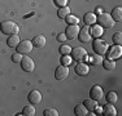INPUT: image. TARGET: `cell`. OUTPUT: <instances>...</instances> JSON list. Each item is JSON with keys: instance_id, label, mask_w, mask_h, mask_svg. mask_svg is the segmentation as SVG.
I'll use <instances>...</instances> for the list:
<instances>
[{"instance_id": "obj_21", "label": "cell", "mask_w": 122, "mask_h": 116, "mask_svg": "<svg viewBox=\"0 0 122 116\" xmlns=\"http://www.w3.org/2000/svg\"><path fill=\"white\" fill-rule=\"evenodd\" d=\"M83 104L86 106V108L88 110V111H95V110L97 108V101L92 99V98H88V99H86Z\"/></svg>"}, {"instance_id": "obj_16", "label": "cell", "mask_w": 122, "mask_h": 116, "mask_svg": "<svg viewBox=\"0 0 122 116\" xmlns=\"http://www.w3.org/2000/svg\"><path fill=\"white\" fill-rule=\"evenodd\" d=\"M20 41H21V39H20V36L17 34L9 35V37H8V40H7V45L9 46V48H16Z\"/></svg>"}, {"instance_id": "obj_34", "label": "cell", "mask_w": 122, "mask_h": 116, "mask_svg": "<svg viewBox=\"0 0 122 116\" xmlns=\"http://www.w3.org/2000/svg\"><path fill=\"white\" fill-rule=\"evenodd\" d=\"M57 40L61 41V43L65 41V40H66V35L65 34H59V35H57Z\"/></svg>"}, {"instance_id": "obj_26", "label": "cell", "mask_w": 122, "mask_h": 116, "mask_svg": "<svg viewBox=\"0 0 122 116\" xmlns=\"http://www.w3.org/2000/svg\"><path fill=\"white\" fill-rule=\"evenodd\" d=\"M59 52L61 53V56H69L70 52H71V48H70V45H68V44H62L60 46Z\"/></svg>"}, {"instance_id": "obj_17", "label": "cell", "mask_w": 122, "mask_h": 116, "mask_svg": "<svg viewBox=\"0 0 122 116\" xmlns=\"http://www.w3.org/2000/svg\"><path fill=\"white\" fill-rule=\"evenodd\" d=\"M74 114L77 116H86L88 114V110L86 108V106L83 103H79L74 107Z\"/></svg>"}, {"instance_id": "obj_15", "label": "cell", "mask_w": 122, "mask_h": 116, "mask_svg": "<svg viewBox=\"0 0 122 116\" xmlns=\"http://www.w3.org/2000/svg\"><path fill=\"white\" fill-rule=\"evenodd\" d=\"M31 43H33V46H35V48H43L46 45V43H47V40H46V37L43 35H36Z\"/></svg>"}, {"instance_id": "obj_35", "label": "cell", "mask_w": 122, "mask_h": 116, "mask_svg": "<svg viewBox=\"0 0 122 116\" xmlns=\"http://www.w3.org/2000/svg\"><path fill=\"white\" fill-rule=\"evenodd\" d=\"M87 1H91V0H87Z\"/></svg>"}, {"instance_id": "obj_27", "label": "cell", "mask_w": 122, "mask_h": 116, "mask_svg": "<svg viewBox=\"0 0 122 116\" xmlns=\"http://www.w3.org/2000/svg\"><path fill=\"white\" fill-rule=\"evenodd\" d=\"M112 40H113V43H114V45H121L122 44V32L121 31H118V32H116L113 35Z\"/></svg>"}, {"instance_id": "obj_33", "label": "cell", "mask_w": 122, "mask_h": 116, "mask_svg": "<svg viewBox=\"0 0 122 116\" xmlns=\"http://www.w3.org/2000/svg\"><path fill=\"white\" fill-rule=\"evenodd\" d=\"M55 4H56L59 8L66 7V4H68V0H55Z\"/></svg>"}, {"instance_id": "obj_25", "label": "cell", "mask_w": 122, "mask_h": 116, "mask_svg": "<svg viewBox=\"0 0 122 116\" xmlns=\"http://www.w3.org/2000/svg\"><path fill=\"white\" fill-rule=\"evenodd\" d=\"M22 115H25V116H34V115H35V108H34V106H31V104L25 106L24 110H22Z\"/></svg>"}, {"instance_id": "obj_8", "label": "cell", "mask_w": 122, "mask_h": 116, "mask_svg": "<svg viewBox=\"0 0 122 116\" xmlns=\"http://www.w3.org/2000/svg\"><path fill=\"white\" fill-rule=\"evenodd\" d=\"M78 34H79V27H78V25H69L65 30L66 39H69V40H74L75 37H78Z\"/></svg>"}, {"instance_id": "obj_3", "label": "cell", "mask_w": 122, "mask_h": 116, "mask_svg": "<svg viewBox=\"0 0 122 116\" xmlns=\"http://www.w3.org/2000/svg\"><path fill=\"white\" fill-rule=\"evenodd\" d=\"M96 22L99 23V26H101L103 28H112L114 26V19L112 18V16L108 13H100L96 17Z\"/></svg>"}, {"instance_id": "obj_13", "label": "cell", "mask_w": 122, "mask_h": 116, "mask_svg": "<svg viewBox=\"0 0 122 116\" xmlns=\"http://www.w3.org/2000/svg\"><path fill=\"white\" fill-rule=\"evenodd\" d=\"M74 71L77 72V75H79V76H86L90 72V67L85 62H78L77 66H75V68H74Z\"/></svg>"}, {"instance_id": "obj_6", "label": "cell", "mask_w": 122, "mask_h": 116, "mask_svg": "<svg viewBox=\"0 0 122 116\" xmlns=\"http://www.w3.org/2000/svg\"><path fill=\"white\" fill-rule=\"evenodd\" d=\"M21 67L24 71L26 72H33L34 71V68H35V63H34V61L31 59L29 56H24L22 57V59H21Z\"/></svg>"}, {"instance_id": "obj_20", "label": "cell", "mask_w": 122, "mask_h": 116, "mask_svg": "<svg viewBox=\"0 0 122 116\" xmlns=\"http://www.w3.org/2000/svg\"><path fill=\"white\" fill-rule=\"evenodd\" d=\"M112 18L114 19V22H120L122 21V8L121 7H116L114 9L112 10Z\"/></svg>"}, {"instance_id": "obj_28", "label": "cell", "mask_w": 122, "mask_h": 116, "mask_svg": "<svg viewBox=\"0 0 122 116\" xmlns=\"http://www.w3.org/2000/svg\"><path fill=\"white\" fill-rule=\"evenodd\" d=\"M43 115L44 116H59V111H57L56 108H52V107H48V108L44 110V112H43Z\"/></svg>"}, {"instance_id": "obj_32", "label": "cell", "mask_w": 122, "mask_h": 116, "mask_svg": "<svg viewBox=\"0 0 122 116\" xmlns=\"http://www.w3.org/2000/svg\"><path fill=\"white\" fill-rule=\"evenodd\" d=\"M21 59H22V54L18 53V52H17V53H14L13 56H12V61H13L14 63H20V62H21Z\"/></svg>"}, {"instance_id": "obj_11", "label": "cell", "mask_w": 122, "mask_h": 116, "mask_svg": "<svg viewBox=\"0 0 122 116\" xmlns=\"http://www.w3.org/2000/svg\"><path fill=\"white\" fill-rule=\"evenodd\" d=\"M42 93H40L39 90H31L30 93H29L27 95V99L29 102H30L31 104H38L42 102Z\"/></svg>"}, {"instance_id": "obj_2", "label": "cell", "mask_w": 122, "mask_h": 116, "mask_svg": "<svg viewBox=\"0 0 122 116\" xmlns=\"http://www.w3.org/2000/svg\"><path fill=\"white\" fill-rule=\"evenodd\" d=\"M92 49H94V52L96 54L104 57L107 54V52L109 50V45H108V43L103 39H95L94 43H92Z\"/></svg>"}, {"instance_id": "obj_10", "label": "cell", "mask_w": 122, "mask_h": 116, "mask_svg": "<svg viewBox=\"0 0 122 116\" xmlns=\"http://www.w3.org/2000/svg\"><path fill=\"white\" fill-rule=\"evenodd\" d=\"M90 95H91L92 99L100 101V99H103V98H104V92H103V89H101V86L94 85L91 88V90H90Z\"/></svg>"}, {"instance_id": "obj_5", "label": "cell", "mask_w": 122, "mask_h": 116, "mask_svg": "<svg viewBox=\"0 0 122 116\" xmlns=\"http://www.w3.org/2000/svg\"><path fill=\"white\" fill-rule=\"evenodd\" d=\"M33 43L30 41V40H21V41L18 43V45L16 46L17 52L21 54H27L30 53V52H33Z\"/></svg>"}, {"instance_id": "obj_9", "label": "cell", "mask_w": 122, "mask_h": 116, "mask_svg": "<svg viewBox=\"0 0 122 116\" xmlns=\"http://www.w3.org/2000/svg\"><path fill=\"white\" fill-rule=\"evenodd\" d=\"M78 39H79V41H82V43H87V41H90V40L92 39V36H91V32H90L88 26H85V27L79 28Z\"/></svg>"}, {"instance_id": "obj_1", "label": "cell", "mask_w": 122, "mask_h": 116, "mask_svg": "<svg viewBox=\"0 0 122 116\" xmlns=\"http://www.w3.org/2000/svg\"><path fill=\"white\" fill-rule=\"evenodd\" d=\"M0 31L5 35H14L20 32V27L13 21H3L0 23Z\"/></svg>"}, {"instance_id": "obj_18", "label": "cell", "mask_w": 122, "mask_h": 116, "mask_svg": "<svg viewBox=\"0 0 122 116\" xmlns=\"http://www.w3.org/2000/svg\"><path fill=\"white\" fill-rule=\"evenodd\" d=\"M83 21H85L86 26H92L96 23V16L94 13H86L83 16Z\"/></svg>"}, {"instance_id": "obj_22", "label": "cell", "mask_w": 122, "mask_h": 116, "mask_svg": "<svg viewBox=\"0 0 122 116\" xmlns=\"http://www.w3.org/2000/svg\"><path fill=\"white\" fill-rule=\"evenodd\" d=\"M117 99H118V95H117V93H116L114 90H110V92H108L105 94V101L108 103H116Z\"/></svg>"}, {"instance_id": "obj_12", "label": "cell", "mask_w": 122, "mask_h": 116, "mask_svg": "<svg viewBox=\"0 0 122 116\" xmlns=\"http://www.w3.org/2000/svg\"><path fill=\"white\" fill-rule=\"evenodd\" d=\"M121 53H122V49H121V45H113L110 48L109 52H107V56H108L109 59H117V58L121 57Z\"/></svg>"}, {"instance_id": "obj_4", "label": "cell", "mask_w": 122, "mask_h": 116, "mask_svg": "<svg viewBox=\"0 0 122 116\" xmlns=\"http://www.w3.org/2000/svg\"><path fill=\"white\" fill-rule=\"evenodd\" d=\"M70 54H71V57H73V59L75 62H85L87 58H88L87 50L85 48H82V46H75L74 49H71Z\"/></svg>"}, {"instance_id": "obj_30", "label": "cell", "mask_w": 122, "mask_h": 116, "mask_svg": "<svg viewBox=\"0 0 122 116\" xmlns=\"http://www.w3.org/2000/svg\"><path fill=\"white\" fill-rule=\"evenodd\" d=\"M65 19H66L65 22L68 23V25H78V22H79V19H78L75 16H71V14H69Z\"/></svg>"}, {"instance_id": "obj_24", "label": "cell", "mask_w": 122, "mask_h": 116, "mask_svg": "<svg viewBox=\"0 0 122 116\" xmlns=\"http://www.w3.org/2000/svg\"><path fill=\"white\" fill-rule=\"evenodd\" d=\"M69 14H70L69 7H61V8H59V10H57V16H59V18H61V19H65Z\"/></svg>"}, {"instance_id": "obj_7", "label": "cell", "mask_w": 122, "mask_h": 116, "mask_svg": "<svg viewBox=\"0 0 122 116\" xmlns=\"http://www.w3.org/2000/svg\"><path fill=\"white\" fill-rule=\"evenodd\" d=\"M69 76V68L68 66H64V65H60L59 67L55 70V77H56V80H65L66 77Z\"/></svg>"}, {"instance_id": "obj_14", "label": "cell", "mask_w": 122, "mask_h": 116, "mask_svg": "<svg viewBox=\"0 0 122 116\" xmlns=\"http://www.w3.org/2000/svg\"><path fill=\"white\" fill-rule=\"evenodd\" d=\"M103 115L104 116H116L117 115V110H116L113 103H107L103 107Z\"/></svg>"}, {"instance_id": "obj_29", "label": "cell", "mask_w": 122, "mask_h": 116, "mask_svg": "<svg viewBox=\"0 0 122 116\" xmlns=\"http://www.w3.org/2000/svg\"><path fill=\"white\" fill-rule=\"evenodd\" d=\"M103 56H99V54H96L95 53L94 56H92V58H91V63L92 65H101V63H103Z\"/></svg>"}, {"instance_id": "obj_23", "label": "cell", "mask_w": 122, "mask_h": 116, "mask_svg": "<svg viewBox=\"0 0 122 116\" xmlns=\"http://www.w3.org/2000/svg\"><path fill=\"white\" fill-rule=\"evenodd\" d=\"M101 65L104 66V68L107 70V71H113V70L116 68V62H114V59H104L103 61V63Z\"/></svg>"}, {"instance_id": "obj_31", "label": "cell", "mask_w": 122, "mask_h": 116, "mask_svg": "<svg viewBox=\"0 0 122 116\" xmlns=\"http://www.w3.org/2000/svg\"><path fill=\"white\" fill-rule=\"evenodd\" d=\"M70 63H71V57L70 56H62L61 57V65L69 66Z\"/></svg>"}, {"instance_id": "obj_19", "label": "cell", "mask_w": 122, "mask_h": 116, "mask_svg": "<svg viewBox=\"0 0 122 116\" xmlns=\"http://www.w3.org/2000/svg\"><path fill=\"white\" fill-rule=\"evenodd\" d=\"M90 32H91V36H94V37H100L101 35H103V32H104V28L101 27V26H99V25H92Z\"/></svg>"}]
</instances>
